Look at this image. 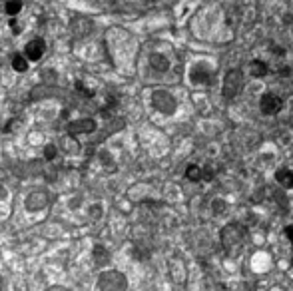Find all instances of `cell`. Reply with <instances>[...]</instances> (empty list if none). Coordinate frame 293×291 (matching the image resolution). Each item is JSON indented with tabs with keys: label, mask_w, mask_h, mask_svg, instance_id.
Instances as JSON below:
<instances>
[{
	"label": "cell",
	"mask_w": 293,
	"mask_h": 291,
	"mask_svg": "<svg viewBox=\"0 0 293 291\" xmlns=\"http://www.w3.org/2000/svg\"><path fill=\"white\" fill-rule=\"evenodd\" d=\"M2 287H4V281H2V277H0V291H2Z\"/></svg>",
	"instance_id": "44dd1931"
},
{
	"label": "cell",
	"mask_w": 293,
	"mask_h": 291,
	"mask_svg": "<svg viewBox=\"0 0 293 291\" xmlns=\"http://www.w3.org/2000/svg\"><path fill=\"white\" fill-rule=\"evenodd\" d=\"M44 50H46L44 40L34 38V40H30V42L26 44V58H28V60H40L42 54H44Z\"/></svg>",
	"instance_id": "8992f818"
},
{
	"label": "cell",
	"mask_w": 293,
	"mask_h": 291,
	"mask_svg": "<svg viewBox=\"0 0 293 291\" xmlns=\"http://www.w3.org/2000/svg\"><path fill=\"white\" fill-rule=\"evenodd\" d=\"M285 235H287V239L291 241V246H293V225H285Z\"/></svg>",
	"instance_id": "ac0fdd59"
},
{
	"label": "cell",
	"mask_w": 293,
	"mask_h": 291,
	"mask_svg": "<svg viewBox=\"0 0 293 291\" xmlns=\"http://www.w3.org/2000/svg\"><path fill=\"white\" fill-rule=\"evenodd\" d=\"M46 206H48V193H44V191H34L32 196L26 200V208L30 212H38V210H42Z\"/></svg>",
	"instance_id": "ba28073f"
},
{
	"label": "cell",
	"mask_w": 293,
	"mask_h": 291,
	"mask_svg": "<svg viewBox=\"0 0 293 291\" xmlns=\"http://www.w3.org/2000/svg\"><path fill=\"white\" fill-rule=\"evenodd\" d=\"M152 100H154V106H156L160 112H164V114H172V112L176 110V100L172 98L168 92H162V90H160V92H154Z\"/></svg>",
	"instance_id": "5b68a950"
},
{
	"label": "cell",
	"mask_w": 293,
	"mask_h": 291,
	"mask_svg": "<svg viewBox=\"0 0 293 291\" xmlns=\"http://www.w3.org/2000/svg\"><path fill=\"white\" fill-rule=\"evenodd\" d=\"M56 154H58V152H56V146H52V144L46 146V152H44V158H46V160H54Z\"/></svg>",
	"instance_id": "e0dca14e"
},
{
	"label": "cell",
	"mask_w": 293,
	"mask_h": 291,
	"mask_svg": "<svg viewBox=\"0 0 293 291\" xmlns=\"http://www.w3.org/2000/svg\"><path fill=\"white\" fill-rule=\"evenodd\" d=\"M12 68H14L16 72H24V70H28V58L16 54V56L12 58Z\"/></svg>",
	"instance_id": "5bb4252c"
},
{
	"label": "cell",
	"mask_w": 293,
	"mask_h": 291,
	"mask_svg": "<svg viewBox=\"0 0 293 291\" xmlns=\"http://www.w3.org/2000/svg\"><path fill=\"white\" fill-rule=\"evenodd\" d=\"M275 182H277L281 187H285V189L293 187V172H291L289 168H279V170L275 172Z\"/></svg>",
	"instance_id": "9c48e42d"
},
{
	"label": "cell",
	"mask_w": 293,
	"mask_h": 291,
	"mask_svg": "<svg viewBox=\"0 0 293 291\" xmlns=\"http://www.w3.org/2000/svg\"><path fill=\"white\" fill-rule=\"evenodd\" d=\"M243 90V72L239 68H231L227 70V74L223 76V86H221V94L225 100H233L239 96V92Z\"/></svg>",
	"instance_id": "7a4b0ae2"
},
{
	"label": "cell",
	"mask_w": 293,
	"mask_h": 291,
	"mask_svg": "<svg viewBox=\"0 0 293 291\" xmlns=\"http://www.w3.org/2000/svg\"><path fill=\"white\" fill-rule=\"evenodd\" d=\"M291 265H293V259H291Z\"/></svg>",
	"instance_id": "603a6c76"
},
{
	"label": "cell",
	"mask_w": 293,
	"mask_h": 291,
	"mask_svg": "<svg viewBox=\"0 0 293 291\" xmlns=\"http://www.w3.org/2000/svg\"><path fill=\"white\" fill-rule=\"evenodd\" d=\"M279 74H281V76H289V74H291V68H287V66H283Z\"/></svg>",
	"instance_id": "ffe728a7"
},
{
	"label": "cell",
	"mask_w": 293,
	"mask_h": 291,
	"mask_svg": "<svg viewBox=\"0 0 293 291\" xmlns=\"http://www.w3.org/2000/svg\"><path fill=\"white\" fill-rule=\"evenodd\" d=\"M52 291H66V289H52Z\"/></svg>",
	"instance_id": "7402d4cb"
},
{
	"label": "cell",
	"mask_w": 293,
	"mask_h": 291,
	"mask_svg": "<svg viewBox=\"0 0 293 291\" xmlns=\"http://www.w3.org/2000/svg\"><path fill=\"white\" fill-rule=\"evenodd\" d=\"M210 80V70H204V68H193L191 72V82L193 84H206Z\"/></svg>",
	"instance_id": "7c38bea8"
},
{
	"label": "cell",
	"mask_w": 293,
	"mask_h": 291,
	"mask_svg": "<svg viewBox=\"0 0 293 291\" xmlns=\"http://www.w3.org/2000/svg\"><path fill=\"white\" fill-rule=\"evenodd\" d=\"M185 178L189 182H202L204 180V170L200 166H195V164H189L187 170H185Z\"/></svg>",
	"instance_id": "8fae6325"
},
{
	"label": "cell",
	"mask_w": 293,
	"mask_h": 291,
	"mask_svg": "<svg viewBox=\"0 0 293 291\" xmlns=\"http://www.w3.org/2000/svg\"><path fill=\"white\" fill-rule=\"evenodd\" d=\"M20 8H22V2H20V0H8V2H6V14H10V16L18 14Z\"/></svg>",
	"instance_id": "9a60e30c"
},
{
	"label": "cell",
	"mask_w": 293,
	"mask_h": 291,
	"mask_svg": "<svg viewBox=\"0 0 293 291\" xmlns=\"http://www.w3.org/2000/svg\"><path fill=\"white\" fill-rule=\"evenodd\" d=\"M250 72H252L254 78H263V76L269 74V66H267V62H263V60H252Z\"/></svg>",
	"instance_id": "30bf717a"
},
{
	"label": "cell",
	"mask_w": 293,
	"mask_h": 291,
	"mask_svg": "<svg viewBox=\"0 0 293 291\" xmlns=\"http://www.w3.org/2000/svg\"><path fill=\"white\" fill-rule=\"evenodd\" d=\"M212 178H214V170H212V166L204 168V180H212Z\"/></svg>",
	"instance_id": "d6986e66"
},
{
	"label": "cell",
	"mask_w": 293,
	"mask_h": 291,
	"mask_svg": "<svg viewBox=\"0 0 293 291\" xmlns=\"http://www.w3.org/2000/svg\"><path fill=\"white\" fill-rule=\"evenodd\" d=\"M221 246L227 257H237L243 250V239H246V227L239 223H227L221 227Z\"/></svg>",
	"instance_id": "6da1fadb"
},
{
	"label": "cell",
	"mask_w": 293,
	"mask_h": 291,
	"mask_svg": "<svg viewBox=\"0 0 293 291\" xmlns=\"http://www.w3.org/2000/svg\"><path fill=\"white\" fill-rule=\"evenodd\" d=\"M94 255H96L98 263H106V259H108V252H104L102 246H98V248L94 250Z\"/></svg>",
	"instance_id": "2e32d148"
},
{
	"label": "cell",
	"mask_w": 293,
	"mask_h": 291,
	"mask_svg": "<svg viewBox=\"0 0 293 291\" xmlns=\"http://www.w3.org/2000/svg\"><path fill=\"white\" fill-rule=\"evenodd\" d=\"M100 289L102 291H126V277L122 273H118V271L102 273Z\"/></svg>",
	"instance_id": "277c9868"
},
{
	"label": "cell",
	"mask_w": 293,
	"mask_h": 291,
	"mask_svg": "<svg viewBox=\"0 0 293 291\" xmlns=\"http://www.w3.org/2000/svg\"><path fill=\"white\" fill-rule=\"evenodd\" d=\"M96 130V122L94 120H78L68 124V134L76 136V134H92Z\"/></svg>",
	"instance_id": "52a82bcc"
},
{
	"label": "cell",
	"mask_w": 293,
	"mask_h": 291,
	"mask_svg": "<svg viewBox=\"0 0 293 291\" xmlns=\"http://www.w3.org/2000/svg\"><path fill=\"white\" fill-rule=\"evenodd\" d=\"M281 108H283V100L273 92H265L259 98V110L265 116H275L281 112Z\"/></svg>",
	"instance_id": "3957f363"
},
{
	"label": "cell",
	"mask_w": 293,
	"mask_h": 291,
	"mask_svg": "<svg viewBox=\"0 0 293 291\" xmlns=\"http://www.w3.org/2000/svg\"><path fill=\"white\" fill-rule=\"evenodd\" d=\"M152 66H154L156 70H160V72H166V70L170 68V62H168L166 56H162V54H154V56H152Z\"/></svg>",
	"instance_id": "4fadbf2b"
}]
</instances>
